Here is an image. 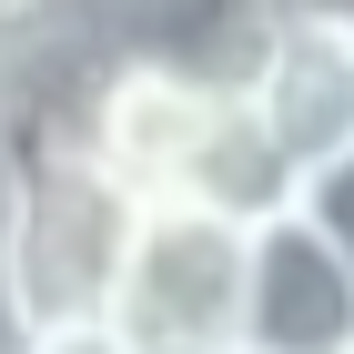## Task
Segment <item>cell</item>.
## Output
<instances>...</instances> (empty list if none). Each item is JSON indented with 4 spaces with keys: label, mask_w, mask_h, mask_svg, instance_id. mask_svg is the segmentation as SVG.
I'll return each instance as SVG.
<instances>
[{
    "label": "cell",
    "mask_w": 354,
    "mask_h": 354,
    "mask_svg": "<svg viewBox=\"0 0 354 354\" xmlns=\"http://www.w3.org/2000/svg\"><path fill=\"white\" fill-rule=\"evenodd\" d=\"M263 21H314V30H344L354 41V0H263Z\"/></svg>",
    "instance_id": "obj_7"
},
{
    "label": "cell",
    "mask_w": 354,
    "mask_h": 354,
    "mask_svg": "<svg viewBox=\"0 0 354 354\" xmlns=\"http://www.w3.org/2000/svg\"><path fill=\"white\" fill-rule=\"evenodd\" d=\"M243 283L253 223L213 203H152L132 233V263L111 283L102 334L122 354H243Z\"/></svg>",
    "instance_id": "obj_3"
},
{
    "label": "cell",
    "mask_w": 354,
    "mask_h": 354,
    "mask_svg": "<svg viewBox=\"0 0 354 354\" xmlns=\"http://www.w3.org/2000/svg\"><path fill=\"white\" fill-rule=\"evenodd\" d=\"M243 354H354V263L304 203L253 223Z\"/></svg>",
    "instance_id": "obj_4"
},
{
    "label": "cell",
    "mask_w": 354,
    "mask_h": 354,
    "mask_svg": "<svg viewBox=\"0 0 354 354\" xmlns=\"http://www.w3.org/2000/svg\"><path fill=\"white\" fill-rule=\"evenodd\" d=\"M294 203H304V213H314V223H324V233H334V253H344V263H354V152H344V162H324V172H314V183L294 192Z\"/></svg>",
    "instance_id": "obj_6"
},
{
    "label": "cell",
    "mask_w": 354,
    "mask_h": 354,
    "mask_svg": "<svg viewBox=\"0 0 354 354\" xmlns=\"http://www.w3.org/2000/svg\"><path fill=\"white\" fill-rule=\"evenodd\" d=\"M243 102L263 122V142L283 152V172L314 183L324 162L354 152V41L314 21H263V41L243 61Z\"/></svg>",
    "instance_id": "obj_5"
},
{
    "label": "cell",
    "mask_w": 354,
    "mask_h": 354,
    "mask_svg": "<svg viewBox=\"0 0 354 354\" xmlns=\"http://www.w3.org/2000/svg\"><path fill=\"white\" fill-rule=\"evenodd\" d=\"M82 142L102 152L142 203H213V213H283L294 172L263 142L243 82L203 71V61H162V51H111V71L82 102Z\"/></svg>",
    "instance_id": "obj_1"
},
{
    "label": "cell",
    "mask_w": 354,
    "mask_h": 354,
    "mask_svg": "<svg viewBox=\"0 0 354 354\" xmlns=\"http://www.w3.org/2000/svg\"><path fill=\"white\" fill-rule=\"evenodd\" d=\"M21 354H122V344H111L102 324H61V334H30Z\"/></svg>",
    "instance_id": "obj_8"
},
{
    "label": "cell",
    "mask_w": 354,
    "mask_h": 354,
    "mask_svg": "<svg viewBox=\"0 0 354 354\" xmlns=\"http://www.w3.org/2000/svg\"><path fill=\"white\" fill-rule=\"evenodd\" d=\"M142 213L152 203L82 142V122H41V132L10 142V162H0V263H10L30 334L111 314V283L132 263Z\"/></svg>",
    "instance_id": "obj_2"
},
{
    "label": "cell",
    "mask_w": 354,
    "mask_h": 354,
    "mask_svg": "<svg viewBox=\"0 0 354 354\" xmlns=\"http://www.w3.org/2000/svg\"><path fill=\"white\" fill-rule=\"evenodd\" d=\"M30 344V314H21V294H10V263H0V354H21Z\"/></svg>",
    "instance_id": "obj_9"
}]
</instances>
